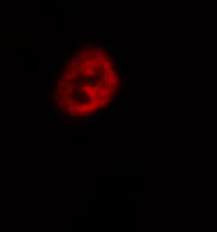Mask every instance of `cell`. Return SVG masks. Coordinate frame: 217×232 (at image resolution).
<instances>
[{"instance_id":"1","label":"cell","mask_w":217,"mask_h":232,"mask_svg":"<svg viewBox=\"0 0 217 232\" xmlns=\"http://www.w3.org/2000/svg\"><path fill=\"white\" fill-rule=\"evenodd\" d=\"M127 73L120 58L102 42H85L58 65L49 102L69 120H91L109 111L125 89Z\"/></svg>"},{"instance_id":"2","label":"cell","mask_w":217,"mask_h":232,"mask_svg":"<svg viewBox=\"0 0 217 232\" xmlns=\"http://www.w3.org/2000/svg\"><path fill=\"white\" fill-rule=\"evenodd\" d=\"M93 200L94 201L100 200V190H98V189H96V190H89V201L93 203Z\"/></svg>"},{"instance_id":"3","label":"cell","mask_w":217,"mask_h":232,"mask_svg":"<svg viewBox=\"0 0 217 232\" xmlns=\"http://www.w3.org/2000/svg\"><path fill=\"white\" fill-rule=\"evenodd\" d=\"M136 198H138V200H143V189L132 190V201H136Z\"/></svg>"}]
</instances>
